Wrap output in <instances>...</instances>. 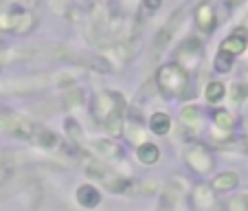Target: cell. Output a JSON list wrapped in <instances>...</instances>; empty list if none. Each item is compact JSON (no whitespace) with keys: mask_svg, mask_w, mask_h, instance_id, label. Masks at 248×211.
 Wrapping results in <instances>:
<instances>
[{"mask_svg":"<svg viewBox=\"0 0 248 211\" xmlns=\"http://www.w3.org/2000/svg\"><path fill=\"white\" fill-rule=\"evenodd\" d=\"M97 147H99V150H103V152H106V154H114V156H119V154H121V150H119L117 146H112V143H103V141H99V143H97Z\"/></svg>","mask_w":248,"mask_h":211,"instance_id":"obj_12","label":"cell"},{"mask_svg":"<svg viewBox=\"0 0 248 211\" xmlns=\"http://www.w3.org/2000/svg\"><path fill=\"white\" fill-rule=\"evenodd\" d=\"M233 68V55H229V53H217L216 57V70L217 73H229V70Z\"/></svg>","mask_w":248,"mask_h":211,"instance_id":"obj_10","label":"cell"},{"mask_svg":"<svg viewBox=\"0 0 248 211\" xmlns=\"http://www.w3.org/2000/svg\"><path fill=\"white\" fill-rule=\"evenodd\" d=\"M222 97H224V86H222L220 81H211V84L206 86V101L216 103V101H220Z\"/></svg>","mask_w":248,"mask_h":211,"instance_id":"obj_9","label":"cell"},{"mask_svg":"<svg viewBox=\"0 0 248 211\" xmlns=\"http://www.w3.org/2000/svg\"><path fill=\"white\" fill-rule=\"evenodd\" d=\"M160 211H167V209H160Z\"/></svg>","mask_w":248,"mask_h":211,"instance_id":"obj_15","label":"cell"},{"mask_svg":"<svg viewBox=\"0 0 248 211\" xmlns=\"http://www.w3.org/2000/svg\"><path fill=\"white\" fill-rule=\"evenodd\" d=\"M66 101H73V95H66ZM81 101V93H79V90H75V103H79Z\"/></svg>","mask_w":248,"mask_h":211,"instance_id":"obj_14","label":"cell"},{"mask_svg":"<svg viewBox=\"0 0 248 211\" xmlns=\"http://www.w3.org/2000/svg\"><path fill=\"white\" fill-rule=\"evenodd\" d=\"M150 128H152L154 134L163 136V134H167L169 128H171V119H169L165 113H154L152 119H150Z\"/></svg>","mask_w":248,"mask_h":211,"instance_id":"obj_5","label":"cell"},{"mask_svg":"<svg viewBox=\"0 0 248 211\" xmlns=\"http://www.w3.org/2000/svg\"><path fill=\"white\" fill-rule=\"evenodd\" d=\"M216 123L220 128H233V117H231V113H226V110H217L216 113Z\"/></svg>","mask_w":248,"mask_h":211,"instance_id":"obj_11","label":"cell"},{"mask_svg":"<svg viewBox=\"0 0 248 211\" xmlns=\"http://www.w3.org/2000/svg\"><path fill=\"white\" fill-rule=\"evenodd\" d=\"M246 44H248V31L246 29H235L233 35L220 44V51L229 53V55H237V53H244Z\"/></svg>","mask_w":248,"mask_h":211,"instance_id":"obj_2","label":"cell"},{"mask_svg":"<svg viewBox=\"0 0 248 211\" xmlns=\"http://www.w3.org/2000/svg\"><path fill=\"white\" fill-rule=\"evenodd\" d=\"M77 200H79L81 207H97L99 205V192L90 185H84V187L77 189Z\"/></svg>","mask_w":248,"mask_h":211,"instance_id":"obj_6","label":"cell"},{"mask_svg":"<svg viewBox=\"0 0 248 211\" xmlns=\"http://www.w3.org/2000/svg\"><path fill=\"white\" fill-rule=\"evenodd\" d=\"M160 2H163V0H145V7L154 11V9H158V7H160Z\"/></svg>","mask_w":248,"mask_h":211,"instance_id":"obj_13","label":"cell"},{"mask_svg":"<svg viewBox=\"0 0 248 211\" xmlns=\"http://www.w3.org/2000/svg\"><path fill=\"white\" fill-rule=\"evenodd\" d=\"M196 24L200 27V31L209 33L211 29L216 27V18H213V9L209 5H200L196 11Z\"/></svg>","mask_w":248,"mask_h":211,"instance_id":"obj_3","label":"cell"},{"mask_svg":"<svg viewBox=\"0 0 248 211\" xmlns=\"http://www.w3.org/2000/svg\"><path fill=\"white\" fill-rule=\"evenodd\" d=\"M139 161L145 165H154L158 161V147L152 146V143H143L139 147Z\"/></svg>","mask_w":248,"mask_h":211,"instance_id":"obj_7","label":"cell"},{"mask_svg":"<svg viewBox=\"0 0 248 211\" xmlns=\"http://www.w3.org/2000/svg\"><path fill=\"white\" fill-rule=\"evenodd\" d=\"M35 27V18H33L31 14H16L14 18H11V29H14L16 33H20V35H24V33H29L31 29Z\"/></svg>","mask_w":248,"mask_h":211,"instance_id":"obj_4","label":"cell"},{"mask_svg":"<svg viewBox=\"0 0 248 211\" xmlns=\"http://www.w3.org/2000/svg\"><path fill=\"white\" fill-rule=\"evenodd\" d=\"M187 70L178 64H167L158 70V86L167 95H180L187 88Z\"/></svg>","mask_w":248,"mask_h":211,"instance_id":"obj_1","label":"cell"},{"mask_svg":"<svg viewBox=\"0 0 248 211\" xmlns=\"http://www.w3.org/2000/svg\"><path fill=\"white\" fill-rule=\"evenodd\" d=\"M235 185H237V174H233V172L220 174L217 179H213V189H231Z\"/></svg>","mask_w":248,"mask_h":211,"instance_id":"obj_8","label":"cell"}]
</instances>
